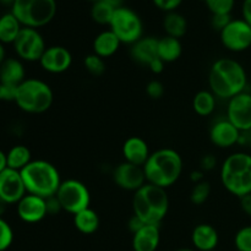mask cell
I'll return each mask as SVG.
<instances>
[{"label": "cell", "mask_w": 251, "mask_h": 251, "mask_svg": "<svg viewBox=\"0 0 251 251\" xmlns=\"http://www.w3.org/2000/svg\"><path fill=\"white\" fill-rule=\"evenodd\" d=\"M247 85V71L239 61L230 58H221L211 65L208 71V86L216 98L229 100L244 92Z\"/></svg>", "instance_id": "cell-1"}, {"label": "cell", "mask_w": 251, "mask_h": 251, "mask_svg": "<svg viewBox=\"0 0 251 251\" xmlns=\"http://www.w3.org/2000/svg\"><path fill=\"white\" fill-rule=\"evenodd\" d=\"M147 183L168 189L176 183L183 173V158L173 149H159L151 152L144 166Z\"/></svg>", "instance_id": "cell-2"}, {"label": "cell", "mask_w": 251, "mask_h": 251, "mask_svg": "<svg viewBox=\"0 0 251 251\" xmlns=\"http://www.w3.org/2000/svg\"><path fill=\"white\" fill-rule=\"evenodd\" d=\"M134 215L141 218L146 225L159 226L169 210V198L167 190L146 183L134 193L132 198Z\"/></svg>", "instance_id": "cell-3"}, {"label": "cell", "mask_w": 251, "mask_h": 251, "mask_svg": "<svg viewBox=\"0 0 251 251\" xmlns=\"http://www.w3.org/2000/svg\"><path fill=\"white\" fill-rule=\"evenodd\" d=\"M27 194L48 199L56 195L61 184L60 173L54 164L44 159H34L21 171Z\"/></svg>", "instance_id": "cell-4"}, {"label": "cell", "mask_w": 251, "mask_h": 251, "mask_svg": "<svg viewBox=\"0 0 251 251\" xmlns=\"http://www.w3.org/2000/svg\"><path fill=\"white\" fill-rule=\"evenodd\" d=\"M221 181L226 190L237 198L251 193V154L234 152L221 166Z\"/></svg>", "instance_id": "cell-5"}, {"label": "cell", "mask_w": 251, "mask_h": 251, "mask_svg": "<svg viewBox=\"0 0 251 251\" xmlns=\"http://www.w3.org/2000/svg\"><path fill=\"white\" fill-rule=\"evenodd\" d=\"M54 93L50 86L39 78H26L17 86L15 103L24 112L42 114L51 107Z\"/></svg>", "instance_id": "cell-6"}, {"label": "cell", "mask_w": 251, "mask_h": 251, "mask_svg": "<svg viewBox=\"0 0 251 251\" xmlns=\"http://www.w3.org/2000/svg\"><path fill=\"white\" fill-rule=\"evenodd\" d=\"M56 10V0H15L11 5V12L20 24L36 29L50 24Z\"/></svg>", "instance_id": "cell-7"}, {"label": "cell", "mask_w": 251, "mask_h": 251, "mask_svg": "<svg viewBox=\"0 0 251 251\" xmlns=\"http://www.w3.org/2000/svg\"><path fill=\"white\" fill-rule=\"evenodd\" d=\"M109 29L119 38L122 44L132 46L144 37V22L141 17L136 11L127 6L115 9L109 24Z\"/></svg>", "instance_id": "cell-8"}, {"label": "cell", "mask_w": 251, "mask_h": 251, "mask_svg": "<svg viewBox=\"0 0 251 251\" xmlns=\"http://www.w3.org/2000/svg\"><path fill=\"white\" fill-rule=\"evenodd\" d=\"M63 211L76 215L80 211L90 207L91 194L87 186L76 179H68L61 181L56 193Z\"/></svg>", "instance_id": "cell-9"}, {"label": "cell", "mask_w": 251, "mask_h": 251, "mask_svg": "<svg viewBox=\"0 0 251 251\" xmlns=\"http://www.w3.org/2000/svg\"><path fill=\"white\" fill-rule=\"evenodd\" d=\"M12 46L17 56L21 60L29 61V63L41 60L44 50L47 49L46 41L38 29L29 28V27H22Z\"/></svg>", "instance_id": "cell-10"}, {"label": "cell", "mask_w": 251, "mask_h": 251, "mask_svg": "<svg viewBox=\"0 0 251 251\" xmlns=\"http://www.w3.org/2000/svg\"><path fill=\"white\" fill-rule=\"evenodd\" d=\"M220 38L228 50L244 51L251 47V26L244 19H233L220 32Z\"/></svg>", "instance_id": "cell-11"}, {"label": "cell", "mask_w": 251, "mask_h": 251, "mask_svg": "<svg viewBox=\"0 0 251 251\" xmlns=\"http://www.w3.org/2000/svg\"><path fill=\"white\" fill-rule=\"evenodd\" d=\"M227 119L240 131L251 129V93L244 91L228 100Z\"/></svg>", "instance_id": "cell-12"}, {"label": "cell", "mask_w": 251, "mask_h": 251, "mask_svg": "<svg viewBox=\"0 0 251 251\" xmlns=\"http://www.w3.org/2000/svg\"><path fill=\"white\" fill-rule=\"evenodd\" d=\"M113 180L123 190L134 193L147 183L144 167L135 166L125 161L115 167L113 172Z\"/></svg>", "instance_id": "cell-13"}, {"label": "cell", "mask_w": 251, "mask_h": 251, "mask_svg": "<svg viewBox=\"0 0 251 251\" xmlns=\"http://www.w3.org/2000/svg\"><path fill=\"white\" fill-rule=\"evenodd\" d=\"M27 194L21 172L6 168L0 173V199L7 205L17 203Z\"/></svg>", "instance_id": "cell-14"}, {"label": "cell", "mask_w": 251, "mask_h": 251, "mask_svg": "<svg viewBox=\"0 0 251 251\" xmlns=\"http://www.w3.org/2000/svg\"><path fill=\"white\" fill-rule=\"evenodd\" d=\"M38 63L47 73L63 74L70 69L71 64H73V55L65 47L50 46L47 47Z\"/></svg>", "instance_id": "cell-15"}, {"label": "cell", "mask_w": 251, "mask_h": 251, "mask_svg": "<svg viewBox=\"0 0 251 251\" xmlns=\"http://www.w3.org/2000/svg\"><path fill=\"white\" fill-rule=\"evenodd\" d=\"M17 205V216L26 223H38L48 216L46 199L32 194H26Z\"/></svg>", "instance_id": "cell-16"}, {"label": "cell", "mask_w": 251, "mask_h": 251, "mask_svg": "<svg viewBox=\"0 0 251 251\" xmlns=\"http://www.w3.org/2000/svg\"><path fill=\"white\" fill-rule=\"evenodd\" d=\"M240 130L226 118L217 119L210 129V140L218 149H229L238 145Z\"/></svg>", "instance_id": "cell-17"}, {"label": "cell", "mask_w": 251, "mask_h": 251, "mask_svg": "<svg viewBox=\"0 0 251 251\" xmlns=\"http://www.w3.org/2000/svg\"><path fill=\"white\" fill-rule=\"evenodd\" d=\"M122 152L125 162L140 167L145 166L151 154L147 142L140 136H131L125 140Z\"/></svg>", "instance_id": "cell-18"}, {"label": "cell", "mask_w": 251, "mask_h": 251, "mask_svg": "<svg viewBox=\"0 0 251 251\" xmlns=\"http://www.w3.org/2000/svg\"><path fill=\"white\" fill-rule=\"evenodd\" d=\"M130 55L132 60L141 65L149 66V64L158 58V38L146 36L140 38L130 48Z\"/></svg>", "instance_id": "cell-19"}, {"label": "cell", "mask_w": 251, "mask_h": 251, "mask_svg": "<svg viewBox=\"0 0 251 251\" xmlns=\"http://www.w3.org/2000/svg\"><path fill=\"white\" fill-rule=\"evenodd\" d=\"M220 242L217 229L208 223H200L191 233V243L199 251H213Z\"/></svg>", "instance_id": "cell-20"}, {"label": "cell", "mask_w": 251, "mask_h": 251, "mask_svg": "<svg viewBox=\"0 0 251 251\" xmlns=\"http://www.w3.org/2000/svg\"><path fill=\"white\" fill-rule=\"evenodd\" d=\"M161 242L159 226L146 225L144 228L132 234L134 251H156Z\"/></svg>", "instance_id": "cell-21"}, {"label": "cell", "mask_w": 251, "mask_h": 251, "mask_svg": "<svg viewBox=\"0 0 251 251\" xmlns=\"http://www.w3.org/2000/svg\"><path fill=\"white\" fill-rule=\"evenodd\" d=\"M26 80V70L21 59L6 58L0 65V82L17 87Z\"/></svg>", "instance_id": "cell-22"}, {"label": "cell", "mask_w": 251, "mask_h": 251, "mask_svg": "<svg viewBox=\"0 0 251 251\" xmlns=\"http://www.w3.org/2000/svg\"><path fill=\"white\" fill-rule=\"evenodd\" d=\"M120 46H122V42L110 29L100 32L95 37L92 43L93 53L97 54L103 59L110 58V56L114 55L119 50Z\"/></svg>", "instance_id": "cell-23"}, {"label": "cell", "mask_w": 251, "mask_h": 251, "mask_svg": "<svg viewBox=\"0 0 251 251\" xmlns=\"http://www.w3.org/2000/svg\"><path fill=\"white\" fill-rule=\"evenodd\" d=\"M100 225V216L91 207L85 208V210L74 215V226L82 234H93V233L98 230Z\"/></svg>", "instance_id": "cell-24"}, {"label": "cell", "mask_w": 251, "mask_h": 251, "mask_svg": "<svg viewBox=\"0 0 251 251\" xmlns=\"http://www.w3.org/2000/svg\"><path fill=\"white\" fill-rule=\"evenodd\" d=\"M183 54V46L180 39L164 36L158 39V58L166 64L174 63Z\"/></svg>", "instance_id": "cell-25"}, {"label": "cell", "mask_w": 251, "mask_h": 251, "mask_svg": "<svg viewBox=\"0 0 251 251\" xmlns=\"http://www.w3.org/2000/svg\"><path fill=\"white\" fill-rule=\"evenodd\" d=\"M22 27L11 11L0 16V43L14 44Z\"/></svg>", "instance_id": "cell-26"}, {"label": "cell", "mask_w": 251, "mask_h": 251, "mask_svg": "<svg viewBox=\"0 0 251 251\" xmlns=\"http://www.w3.org/2000/svg\"><path fill=\"white\" fill-rule=\"evenodd\" d=\"M163 28L166 31V36L180 39L188 32V21L180 12H167L163 17Z\"/></svg>", "instance_id": "cell-27"}, {"label": "cell", "mask_w": 251, "mask_h": 251, "mask_svg": "<svg viewBox=\"0 0 251 251\" xmlns=\"http://www.w3.org/2000/svg\"><path fill=\"white\" fill-rule=\"evenodd\" d=\"M32 161L33 159H32L31 151L25 145H16L11 147L6 153L7 168L15 169V171L21 172Z\"/></svg>", "instance_id": "cell-28"}, {"label": "cell", "mask_w": 251, "mask_h": 251, "mask_svg": "<svg viewBox=\"0 0 251 251\" xmlns=\"http://www.w3.org/2000/svg\"><path fill=\"white\" fill-rule=\"evenodd\" d=\"M217 98L210 90L199 91L193 98V109L200 117H208L216 109Z\"/></svg>", "instance_id": "cell-29"}, {"label": "cell", "mask_w": 251, "mask_h": 251, "mask_svg": "<svg viewBox=\"0 0 251 251\" xmlns=\"http://www.w3.org/2000/svg\"><path fill=\"white\" fill-rule=\"evenodd\" d=\"M115 7L112 4L107 1V0H100V1H96L92 4L91 7V17L93 21L98 25H108L109 26L110 21L114 15Z\"/></svg>", "instance_id": "cell-30"}, {"label": "cell", "mask_w": 251, "mask_h": 251, "mask_svg": "<svg viewBox=\"0 0 251 251\" xmlns=\"http://www.w3.org/2000/svg\"><path fill=\"white\" fill-rule=\"evenodd\" d=\"M211 191H212V189H211V184L208 181L203 180L201 183L195 184L190 193L191 203L196 206L203 205L210 198Z\"/></svg>", "instance_id": "cell-31"}, {"label": "cell", "mask_w": 251, "mask_h": 251, "mask_svg": "<svg viewBox=\"0 0 251 251\" xmlns=\"http://www.w3.org/2000/svg\"><path fill=\"white\" fill-rule=\"evenodd\" d=\"M83 66L93 76H100L105 71V61L97 54H88L83 59Z\"/></svg>", "instance_id": "cell-32"}, {"label": "cell", "mask_w": 251, "mask_h": 251, "mask_svg": "<svg viewBox=\"0 0 251 251\" xmlns=\"http://www.w3.org/2000/svg\"><path fill=\"white\" fill-rule=\"evenodd\" d=\"M212 15H230L235 6V0H206Z\"/></svg>", "instance_id": "cell-33"}, {"label": "cell", "mask_w": 251, "mask_h": 251, "mask_svg": "<svg viewBox=\"0 0 251 251\" xmlns=\"http://www.w3.org/2000/svg\"><path fill=\"white\" fill-rule=\"evenodd\" d=\"M14 242V232L9 223L0 217V251H5L11 247Z\"/></svg>", "instance_id": "cell-34"}, {"label": "cell", "mask_w": 251, "mask_h": 251, "mask_svg": "<svg viewBox=\"0 0 251 251\" xmlns=\"http://www.w3.org/2000/svg\"><path fill=\"white\" fill-rule=\"evenodd\" d=\"M234 244L237 250L251 251V226L238 230L234 238Z\"/></svg>", "instance_id": "cell-35"}, {"label": "cell", "mask_w": 251, "mask_h": 251, "mask_svg": "<svg viewBox=\"0 0 251 251\" xmlns=\"http://www.w3.org/2000/svg\"><path fill=\"white\" fill-rule=\"evenodd\" d=\"M146 93L151 100H159L164 95V85L158 80H152L147 83Z\"/></svg>", "instance_id": "cell-36"}, {"label": "cell", "mask_w": 251, "mask_h": 251, "mask_svg": "<svg viewBox=\"0 0 251 251\" xmlns=\"http://www.w3.org/2000/svg\"><path fill=\"white\" fill-rule=\"evenodd\" d=\"M184 0H152L154 6L157 9H159L161 11L167 12H172V11H176L179 6L183 4Z\"/></svg>", "instance_id": "cell-37"}, {"label": "cell", "mask_w": 251, "mask_h": 251, "mask_svg": "<svg viewBox=\"0 0 251 251\" xmlns=\"http://www.w3.org/2000/svg\"><path fill=\"white\" fill-rule=\"evenodd\" d=\"M17 87L0 82V100L2 102H15Z\"/></svg>", "instance_id": "cell-38"}, {"label": "cell", "mask_w": 251, "mask_h": 251, "mask_svg": "<svg viewBox=\"0 0 251 251\" xmlns=\"http://www.w3.org/2000/svg\"><path fill=\"white\" fill-rule=\"evenodd\" d=\"M232 20V15H212V17H211V26L216 31L221 32Z\"/></svg>", "instance_id": "cell-39"}, {"label": "cell", "mask_w": 251, "mask_h": 251, "mask_svg": "<svg viewBox=\"0 0 251 251\" xmlns=\"http://www.w3.org/2000/svg\"><path fill=\"white\" fill-rule=\"evenodd\" d=\"M46 205H47V213H48L49 216H55L63 211V207H61L56 195L46 199Z\"/></svg>", "instance_id": "cell-40"}, {"label": "cell", "mask_w": 251, "mask_h": 251, "mask_svg": "<svg viewBox=\"0 0 251 251\" xmlns=\"http://www.w3.org/2000/svg\"><path fill=\"white\" fill-rule=\"evenodd\" d=\"M217 166V159L213 154H205L200 161V168L202 172H211Z\"/></svg>", "instance_id": "cell-41"}, {"label": "cell", "mask_w": 251, "mask_h": 251, "mask_svg": "<svg viewBox=\"0 0 251 251\" xmlns=\"http://www.w3.org/2000/svg\"><path fill=\"white\" fill-rule=\"evenodd\" d=\"M146 226V223L141 220V218L137 217L136 215H132V217L130 218L129 222H127V227H129V230L135 234L136 232H139L141 228H144Z\"/></svg>", "instance_id": "cell-42"}, {"label": "cell", "mask_w": 251, "mask_h": 251, "mask_svg": "<svg viewBox=\"0 0 251 251\" xmlns=\"http://www.w3.org/2000/svg\"><path fill=\"white\" fill-rule=\"evenodd\" d=\"M164 66H166V63L159 58H156L154 60H152L151 63L149 64V69L151 70L152 74H154V75H158V74L163 73Z\"/></svg>", "instance_id": "cell-43"}, {"label": "cell", "mask_w": 251, "mask_h": 251, "mask_svg": "<svg viewBox=\"0 0 251 251\" xmlns=\"http://www.w3.org/2000/svg\"><path fill=\"white\" fill-rule=\"evenodd\" d=\"M240 207L244 211L245 215L251 217V193L240 198Z\"/></svg>", "instance_id": "cell-44"}, {"label": "cell", "mask_w": 251, "mask_h": 251, "mask_svg": "<svg viewBox=\"0 0 251 251\" xmlns=\"http://www.w3.org/2000/svg\"><path fill=\"white\" fill-rule=\"evenodd\" d=\"M243 19L251 26V0H244L242 5Z\"/></svg>", "instance_id": "cell-45"}, {"label": "cell", "mask_w": 251, "mask_h": 251, "mask_svg": "<svg viewBox=\"0 0 251 251\" xmlns=\"http://www.w3.org/2000/svg\"><path fill=\"white\" fill-rule=\"evenodd\" d=\"M238 145L243 147H250L251 146V129L245 130V131H240L239 141Z\"/></svg>", "instance_id": "cell-46"}, {"label": "cell", "mask_w": 251, "mask_h": 251, "mask_svg": "<svg viewBox=\"0 0 251 251\" xmlns=\"http://www.w3.org/2000/svg\"><path fill=\"white\" fill-rule=\"evenodd\" d=\"M203 176H205V172H202L201 169H198V171L191 172V173H190V181L194 184V185H195V184L201 183V181L205 180V179H203Z\"/></svg>", "instance_id": "cell-47"}, {"label": "cell", "mask_w": 251, "mask_h": 251, "mask_svg": "<svg viewBox=\"0 0 251 251\" xmlns=\"http://www.w3.org/2000/svg\"><path fill=\"white\" fill-rule=\"evenodd\" d=\"M6 168H7L6 153H5V152H2L1 150H0V173H1L2 171H5Z\"/></svg>", "instance_id": "cell-48"}, {"label": "cell", "mask_w": 251, "mask_h": 251, "mask_svg": "<svg viewBox=\"0 0 251 251\" xmlns=\"http://www.w3.org/2000/svg\"><path fill=\"white\" fill-rule=\"evenodd\" d=\"M107 1L109 4H112L115 9H118L120 6H124V0H107Z\"/></svg>", "instance_id": "cell-49"}, {"label": "cell", "mask_w": 251, "mask_h": 251, "mask_svg": "<svg viewBox=\"0 0 251 251\" xmlns=\"http://www.w3.org/2000/svg\"><path fill=\"white\" fill-rule=\"evenodd\" d=\"M5 48H4V44L0 43V65L2 64V61L5 60Z\"/></svg>", "instance_id": "cell-50"}, {"label": "cell", "mask_w": 251, "mask_h": 251, "mask_svg": "<svg viewBox=\"0 0 251 251\" xmlns=\"http://www.w3.org/2000/svg\"><path fill=\"white\" fill-rule=\"evenodd\" d=\"M0 1L4 2V4H10V5H12V4H14L15 0H0Z\"/></svg>", "instance_id": "cell-51"}, {"label": "cell", "mask_w": 251, "mask_h": 251, "mask_svg": "<svg viewBox=\"0 0 251 251\" xmlns=\"http://www.w3.org/2000/svg\"><path fill=\"white\" fill-rule=\"evenodd\" d=\"M176 251H195V250L189 249V248H183V249H179V250H176Z\"/></svg>", "instance_id": "cell-52"}, {"label": "cell", "mask_w": 251, "mask_h": 251, "mask_svg": "<svg viewBox=\"0 0 251 251\" xmlns=\"http://www.w3.org/2000/svg\"><path fill=\"white\" fill-rule=\"evenodd\" d=\"M90 1H92V2H96V1H100V0H90Z\"/></svg>", "instance_id": "cell-53"}, {"label": "cell", "mask_w": 251, "mask_h": 251, "mask_svg": "<svg viewBox=\"0 0 251 251\" xmlns=\"http://www.w3.org/2000/svg\"><path fill=\"white\" fill-rule=\"evenodd\" d=\"M235 251H239V250H235Z\"/></svg>", "instance_id": "cell-54"}, {"label": "cell", "mask_w": 251, "mask_h": 251, "mask_svg": "<svg viewBox=\"0 0 251 251\" xmlns=\"http://www.w3.org/2000/svg\"><path fill=\"white\" fill-rule=\"evenodd\" d=\"M203 1H206V0H203Z\"/></svg>", "instance_id": "cell-55"}, {"label": "cell", "mask_w": 251, "mask_h": 251, "mask_svg": "<svg viewBox=\"0 0 251 251\" xmlns=\"http://www.w3.org/2000/svg\"><path fill=\"white\" fill-rule=\"evenodd\" d=\"M213 251H216V250H213Z\"/></svg>", "instance_id": "cell-56"}]
</instances>
